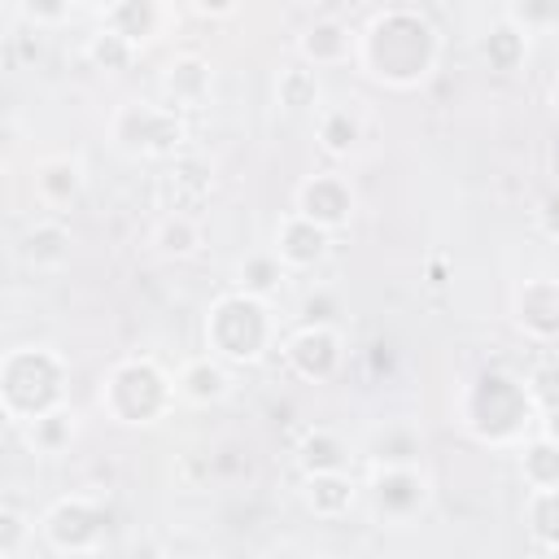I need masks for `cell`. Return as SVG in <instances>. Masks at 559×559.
I'll list each match as a JSON object with an SVG mask.
<instances>
[{
    "label": "cell",
    "instance_id": "cell-1",
    "mask_svg": "<svg viewBox=\"0 0 559 559\" xmlns=\"http://www.w3.org/2000/svg\"><path fill=\"white\" fill-rule=\"evenodd\" d=\"M358 61L371 79L389 87H415L437 66V31L428 17H419V9L397 4L371 17V26L358 39Z\"/></svg>",
    "mask_w": 559,
    "mask_h": 559
},
{
    "label": "cell",
    "instance_id": "cell-2",
    "mask_svg": "<svg viewBox=\"0 0 559 559\" xmlns=\"http://www.w3.org/2000/svg\"><path fill=\"white\" fill-rule=\"evenodd\" d=\"M205 345L223 362H258L275 345V319L266 297H253L245 288L223 293L205 314Z\"/></svg>",
    "mask_w": 559,
    "mask_h": 559
},
{
    "label": "cell",
    "instance_id": "cell-3",
    "mask_svg": "<svg viewBox=\"0 0 559 559\" xmlns=\"http://www.w3.org/2000/svg\"><path fill=\"white\" fill-rule=\"evenodd\" d=\"M61 393H66V362L57 349H48V345L9 349L4 371H0V397H4V415L13 424H26V419L61 406Z\"/></svg>",
    "mask_w": 559,
    "mask_h": 559
},
{
    "label": "cell",
    "instance_id": "cell-4",
    "mask_svg": "<svg viewBox=\"0 0 559 559\" xmlns=\"http://www.w3.org/2000/svg\"><path fill=\"white\" fill-rule=\"evenodd\" d=\"M179 389L175 380L153 362V358H127L118 362L105 384H100V411L114 424H157L162 415H170Z\"/></svg>",
    "mask_w": 559,
    "mask_h": 559
},
{
    "label": "cell",
    "instance_id": "cell-5",
    "mask_svg": "<svg viewBox=\"0 0 559 559\" xmlns=\"http://www.w3.org/2000/svg\"><path fill=\"white\" fill-rule=\"evenodd\" d=\"M533 419V397H528V384L511 380V376H498V371H485L472 393H467V424L489 437V441H511L520 437V428Z\"/></svg>",
    "mask_w": 559,
    "mask_h": 559
},
{
    "label": "cell",
    "instance_id": "cell-6",
    "mask_svg": "<svg viewBox=\"0 0 559 559\" xmlns=\"http://www.w3.org/2000/svg\"><path fill=\"white\" fill-rule=\"evenodd\" d=\"M114 140L127 153L170 157L183 140V122H179L175 105H122L114 114Z\"/></svg>",
    "mask_w": 559,
    "mask_h": 559
},
{
    "label": "cell",
    "instance_id": "cell-7",
    "mask_svg": "<svg viewBox=\"0 0 559 559\" xmlns=\"http://www.w3.org/2000/svg\"><path fill=\"white\" fill-rule=\"evenodd\" d=\"M109 515L100 502L74 493V498H61L48 507L44 515V533L52 542V550H70V555H83V550H96L100 546V533H105Z\"/></svg>",
    "mask_w": 559,
    "mask_h": 559
},
{
    "label": "cell",
    "instance_id": "cell-8",
    "mask_svg": "<svg viewBox=\"0 0 559 559\" xmlns=\"http://www.w3.org/2000/svg\"><path fill=\"white\" fill-rule=\"evenodd\" d=\"M284 358H288V367H293L301 380L323 384V380H332V376L341 371L345 349H341L336 328H328V323H314V319H310L306 328H297V332L284 341Z\"/></svg>",
    "mask_w": 559,
    "mask_h": 559
},
{
    "label": "cell",
    "instance_id": "cell-9",
    "mask_svg": "<svg viewBox=\"0 0 559 559\" xmlns=\"http://www.w3.org/2000/svg\"><path fill=\"white\" fill-rule=\"evenodd\" d=\"M371 498L376 511L389 520H411L428 502V480L419 476L415 463H376L371 472Z\"/></svg>",
    "mask_w": 559,
    "mask_h": 559
},
{
    "label": "cell",
    "instance_id": "cell-10",
    "mask_svg": "<svg viewBox=\"0 0 559 559\" xmlns=\"http://www.w3.org/2000/svg\"><path fill=\"white\" fill-rule=\"evenodd\" d=\"M293 210L306 214V218H314V223L328 227V231H341V227H349V218H354V188H349L341 175H310V179L297 188Z\"/></svg>",
    "mask_w": 559,
    "mask_h": 559
},
{
    "label": "cell",
    "instance_id": "cell-11",
    "mask_svg": "<svg viewBox=\"0 0 559 559\" xmlns=\"http://www.w3.org/2000/svg\"><path fill=\"white\" fill-rule=\"evenodd\" d=\"M515 323L533 341H555L559 336V280L533 275L515 293Z\"/></svg>",
    "mask_w": 559,
    "mask_h": 559
},
{
    "label": "cell",
    "instance_id": "cell-12",
    "mask_svg": "<svg viewBox=\"0 0 559 559\" xmlns=\"http://www.w3.org/2000/svg\"><path fill=\"white\" fill-rule=\"evenodd\" d=\"M328 227H319L314 218H306V214H284L280 218V227H275V253L284 258V266L288 271H306V266H314V262H323V253H328Z\"/></svg>",
    "mask_w": 559,
    "mask_h": 559
},
{
    "label": "cell",
    "instance_id": "cell-13",
    "mask_svg": "<svg viewBox=\"0 0 559 559\" xmlns=\"http://www.w3.org/2000/svg\"><path fill=\"white\" fill-rule=\"evenodd\" d=\"M210 188H214L210 170H205L201 162H192V157H179V162L162 175V183H157L166 214H192V210H201L205 197H210Z\"/></svg>",
    "mask_w": 559,
    "mask_h": 559
},
{
    "label": "cell",
    "instance_id": "cell-14",
    "mask_svg": "<svg viewBox=\"0 0 559 559\" xmlns=\"http://www.w3.org/2000/svg\"><path fill=\"white\" fill-rule=\"evenodd\" d=\"M175 389L192 406H214V402H223L231 393V371H227V362L218 354H201V358H192V362L179 367Z\"/></svg>",
    "mask_w": 559,
    "mask_h": 559
},
{
    "label": "cell",
    "instance_id": "cell-15",
    "mask_svg": "<svg viewBox=\"0 0 559 559\" xmlns=\"http://www.w3.org/2000/svg\"><path fill=\"white\" fill-rule=\"evenodd\" d=\"M297 52L306 57V66H341L358 52V39L341 17H314V26L301 31Z\"/></svg>",
    "mask_w": 559,
    "mask_h": 559
},
{
    "label": "cell",
    "instance_id": "cell-16",
    "mask_svg": "<svg viewBox=\"0 0 559 559\" xmlns=\"http://www.w3.org/2000/svg\"><path fill=\"white\" fill-rule=\"evenodd\" d=\"M17 258L31 266V271H57L70 262V231L66 223L57 218H39L26 227L22 245H17Z\"/></svg>",
    "mask_w": 559,
    "mask_h": 559
},
{
    "label": "cell",
    "instance_id": "cell-17",
    "mask_svg": "<svg viewBox=\"0 0 559 559\" xmlns=\"http://www.w3.org/2000/svg\"><path fill=\"white\" fill-rule=\"evenodd\" d=\"M79 188H83V162L79 157H44L39 166H35V192H39V201L44 205H70L74 197H79Z\"/></svg>",
    "mask_w": 559,
    "mask_h": 559
},
{
    "label": "cell",
    "instance_id": "cell-18",
    "mask_svg": "<svg viewBox=\"0 0 559 559\" xmlns=\"http://www.w3.org/2000/svg\"><path fill=\"white\" fill-rule=\"evenodd\" d=\"M301 498L319 520H341L354 502V480L349 472H310L301 485Z\"/></svg>",
    "mask_w": 559,
    "mask_h": 559
},
{
    "label": "cell",
    "instance_id": "cell-19",
    "mask_svg": "<svg viewBox=\"0 0 559 559\" xmlns=\"http://www.w3.org/2000/svg\"><path fill=\"white\" fill-rule=\"evenodd\" d=\"M210 79H214L210 74V61H201V57H175L166 66V74H162V87H166L170 105H197V100H205Z\"/></svg>",
    "mask_w": 559,
    "mask_h": 559
},
{
    "label": "cell",
    "instance_id": "cell-20",
    "mask_svg": "<svg viewBox=\"0 0 559 559\" xmlns=\"http://www.w3.org/2000/svg\"><path fill=\"white\" fill-rule=\"evenodd\" d=\"M358 135H362V122H358L354 109H345V105H328V109L319 114L314 140H319V148H323L328 157H349L354 144H358Z\"/></svg>",
    "mask_w": 559,
    "mask_h": 559
},
{
    "label": "cell",
    "instance_id": "cell-21",
    "mask_svg": "<svg viewBox=\"0 0 559 559\" xmlns=\"http://www.w3.org/2000/svg\"><path fill=\"white\" fill-rule=\"evenodd\" d=\"M520 476H524L528 489H555L559 485V437L537 432L533 441H524Z\"/></svg>",
    "mask_w": 559,
    "mask_h": 559
},
{
    "label": "cell",
    "instance_id": "cell-22",
    "mask_svg": "<svg viewBox=\"0 0 559 559\" xmlns=\"http://www.w3.org/2000/svg\"><path fill=\"white\" fill-rule=\"evenodd\" d=\"M284 275H288V266H284V258H280L275 249H253V253H245L240 266H236V288H245V293H253V297H271Z\"/></svg>",
    "mask_w": 559,
    "mask_h": 559
},
{
    "label": "cell",
    "instance_id": "cell-23",
    "mask_svg": "<svg viewBox=\"0 0 559 559\" xmlns=\"http://www.w3.org/2000/svg\"><path fill=\"white\" fill-rule=\"evenodd\" d=\"M22 432H26V445H31L35 454H61V450L74 441V415H70L66 406H52V411L26 419Z\"/></svg>",
    "mask_w": 559,
    "mask_h": 559
},
{
    "label": "cell",
    "instance_id": "cell-24",
    "mask_svg": "<svg viewBox=\"0 0 559 559\" xmlns=\"http://www.w3.org/2000/svg\"><path fill=\"white\" fill-rule=\"evenodd\" d=\"M297 463H301L306 476L310 472H345L349 450H345V441L332 428H310L301 437V445H297Z\"/></svg>",
    "mask_w": 559,
    "mask_h": 559
},
{
    "label": "cell",
    "instance_id": "cell-25",
    "mask_svg": "<svg viewBox=\"0 0 559 559\" xmlns=\"http://www.w3.org/2000/svg\"><path fill=\"white\" fill-rule=\"evenodd\" d=\"M157 22H162L157 0H118V4L105 13V26H114V31H118V35H127L131 44L153 39Z\"/></svg>",
    "mask_w": 559,
    "mask_h": 559
},
{
    "label": "cell",
    "instance_id": "cell-26",
    "mask_svg": "<svg viewBox=\"0 0 559 559\" xmlns=\"http://www.w3.org/2000/svg\"><path fill=\"white\" fill-rule=\"evenodd\" d=\"M275 100L284 109H314L319 105V74L314 66H284L275 79Z\"/></svg>",
    "mask_w": 559,
    "mask_h": 559
},
{
    "label": "cell",
    "instance_id": "cell-27",
    "mask_svg": "<svg viewBox=\"0 0 559 559\" xmlns=\"http://www.w3.org/2000/svg\"><path fill=\"white\" fill-rule=\"evenodd\" d=\"M524 515H528V528L537 533V542L559 555V485L555 489H528Z\"/></svg>",
    "mask_w": 559,
    "mask_h": 559
},
{
    "label": "cell",
    "instance_id": "cell-28",
    "mask_svg": "<svg viewBox=\"0 0 559 559\" xmlns=\"http://www.w3.org/2000/svg\"><path fill=\"white\" fill-rule=\"evenodd\" d=\"M524 48H528V35H524L515 22H502V26H493V31L480 39V52H485V61H489L493 70H515V66L524 61Z\"/></svg>",
    "mask_w": 559,
    "mask_h": 559
},
{
    "label": "cell",
    "instance_id": "cell-29",
    "mask_svg": "<svg viewBox=\"0 0 559 559\" xmlns=\"http://www.w3.org/2000/svg\"><path fill=\"white\" fill-rule=\"evenodd\" d=\"M135 52H140V44H131V39L118 35L114 26H100V31H92V39H87V61H92L96 70H127V66L135 61Z\"/></svg>",
    "mask_w": 559,
    "mask_h": 559
},
{
    "label": "cell",
    "instance_id": "cell-30",
    "mask_svg": "<svg viewBox=\"0 0 559 559\" xmlns=\"http://www.w3.org/2000/svg\"><path fill=\"white\" fill-rule=\"evenodd\" d=\"M153 240H157V249L166 258H192L201 249V227H197L192 214H166L157 223V236Z\"/></svg>",
    "mask_w": 559,
    "mask_h": 559
},
{
    "label": "cell",
    "instance_id": "cell-31",
    "mask_svg": "<svg viewBox=\"0 0 559 559\" xmlns=\"http://www.w3.org/2000/svg\"><path fill=\"white\" fill-rule=\"evenodd\" d=\"M507 13H511L507 22H515L524 35L559 26V0H511V4H507Z\"/></svg>",
    "mask_w": 559,
    "mask_h": 559
},
{
    "label": "cell",
    "instance_id": "cell-32",
    "mask_svg": "<svg viewBox=\"0 0 559 559\" xmlns=\"http://www.w3.org/2000/svg\"><path fill=\"white\" fill-rule=\"evenodd\" d=\"M528 397H533V406L542 402L546 411H550V406H559V367H550V362H546V367H537V371L528 376Z\"/></svg>",
    "mask_w": 559,
    "mask_h": 559
},
{
    "label": "cell",
    "instance_id": "cell-33",
    "mask_svg": "<svg viewBox=\"0 0 559 559\" xmlns=\"http://www.w3.org/2000/svg\"><path fill=\"white\" fill-rule=\"evenodd\" d=\"M70 4L74 0H22V13L35 22V26H57L70 17Z\"/></svg>",
    "mask_w": 559,
    "mask_h": 559
},
{
    "label": "cell",
    "instance_id": "cell-34",
    "mask_svg": "<svg viewBox=\"0 0 559 559\" xmlns=\"http://www.w3.org/2000/svg\"><path fill=\"white\" fill-rule=\"evenodd\" d=\"M22 537H26V520L13 507H0V559H13Z\"/></svg>",
    "mask_w": 559,
    "mask_h": 559
},
{
    "label": "cell",
    "instance_id": "cell-35",
    "mask_svg": "<svg viewBox=\"0 0 559 559\" xmlns=\"http://www.w3.org/2000/svg\"><path fill=\"white\" fill-rule=\"evenodd\" d=\"M537 223H542L550 236H559V188H555V192L542 201V210H537Z\"/></svg>",
    "mask_w": 559,
    "mask_h": 559
},
{
    "label": "cell",
    "instance_id": "cell-36",
    "mask_svg": "<svg viewBox=\"0 0 559 559\" xmlns=\"http://www.w3.org/2000/svg\"><path fill=\"white\" fill-rule=\"evenodd\" d=\"M236 4L240 0H192V9L205 17H227V13H236Z\"/></svg>",
    "mask_w": 559,
    "mask_h": 559
},
{
    "label": "cell",
    "instance_id": "cell-37",
    "mask_svg": "<svg viewBox=\"0 0 559 559\" xmlns=\"http://www.w3.org/2000/svg\"><path fill=\"white\" fill-rule=\"evenodd\" d=\"M546 432L559 437V406H550V419H546Z\"/></svg>",
    "mask_w": 559,
    "mask_h": 559
},
{
    "label": "cell",
    "instance_id": "cell-38",
    "mask_svg": "<svg viewBox=\"0 0 559 559\" xmlns=\"http://www.w3.org/2000/svg\"><path fill=\"white\" fill-rule=\"evenodd\" d=\"M301 4H310V9H336L341 0H301Z\"/></svg>",
    "mask_w": 559,
    "mask_h": 559
},
{
    "label": "cell",
    "instance_id": "cell-39",
    "mask_svg": "<svg viewBox=\"0 0 559 559\" xmlns=\"http://www.w3.org/2000/svg\"><path fill=\"white\" fill-rule=\"evenodd\" d=\"M550 109H555V114H559V79H555V83H550Z\"/></svg>",
    "mask_w": 559,
    "mask_h": 559
},
{
    "label": "cell",
    "instance_id": "cell-40",
    "mask_svg": "<svg viewBox=\"0 0 559 559\" xmlns=\"http://www.w3.org/2000/svg\"><path fill=\"white\" fill-rule=\"evenodd\" d=\"M87 4H96V9H100V13H109V9H114V4H118V0H87Z\"/></svg>",
    "mask_w": 559,
    "mask_h": 559
},
{
    "label": "cell",
    "instance_id": "cell-41",
    "mask_svg": "<svg viewBox=\"0 0 559 559\" xmlns=\"http://www.w3.org/2000/svg\"><path fill=\"white\" fill-rule=\"evenodd\" d=\"M397 4H406V9H415V4H419V0H397Z\"/></svg>",
    "mask_w": 559,
    "mask_h": 559
}]
</instances>
